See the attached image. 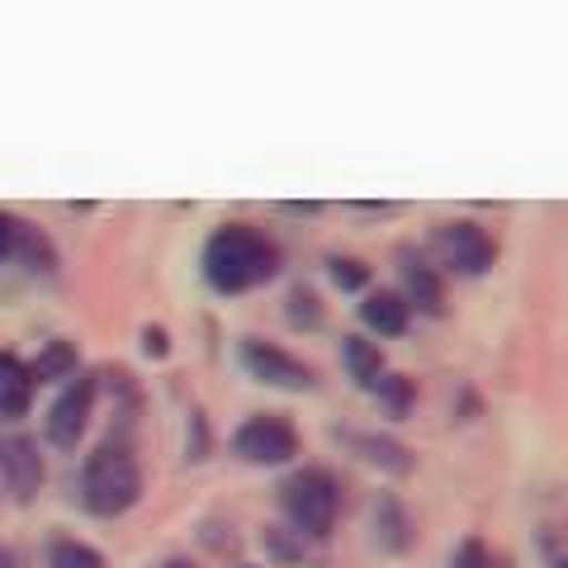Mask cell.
<instances>
[{"label": "cell", "mask_w": 568, "mask_h": 568, "mask_svg": "<svg viewBox=\"0 0 568 568\" xmlns=\"http://www.w3.org/2000/svg\"><path fill=\"white\" fill-rule=\"evenodd\" d=\"M200 271L213 294H246L280 275V246L256 223H223L204 242Z\"/></svg>", "instance_id": "1"}, {"label": "cell", "mask_w": 568, "mask_h": 568, "mask_svg": "<svg viewBox=\"0 0 568 568\" xmlns=\"http://www.w3.org/2000/svg\"><path fill=\"white\" fill-rule=\"evenodd\" d=\"M142 497V465L129 440H104L85 455L81 465V507L91 517L114 521L123 511H133Z\"/></svg>", "instance_id": "2"}, {"label": "cell", "mask_w": 568, "mask_h": 568, "mask_svg": "<svg viewBox=\"0 0 568 568\" xmlns=\"http://www.w3.org/2000/svg\"><path fill=\"white\" fill-rule=\"evenodd\" d=\"M280 511L298 540H327L342 511V484L327 469H298L280 484Z\"/></svg>", "instance_id": "3"}, {"label": "cell", "mask_w": 568, "mask_h": 568, "mask_svg": "<svg viewBox=\"0 0 568 568\" xmlns=\"http://www.w3.org/2000/svg\"><path fill=\"white\" fill-rule=\"evenodd\" d=\"M233 455L246 459V465H265V469L290 465V459L298 455V432H294V422L280 417V413H256V417H246L237 432H233Z\"/></svg>", "instance_id": "4"}, {"label": "cell", "mask_w": 568, "mask_h": 568, "mask_svg": "<svg viewBox=\"0 0 568 568\" xmlns=\"http://www.w3.org/2000/svg\"><path fill=\"white\" fill-rule=\"evenodd\" d=\"M95 394H100V379H95V375H85V369H81L77 379H67V388H62L58 398H52L48 422H43L48 446H58V450H77V440L85 436V426H91Z\"/></svg>", "instance_id": "5"}, {"label": "cell", "mask_w": 568, "mask_h": 568, "mask_svg": "<svg viewBox=\"0 0 568 568\" xmlns=\"http://www.w3.org/2000/svg\"><path fill=\"white\" fill-rule=\"evenodd\" d=\"M237 361H242V369H246L252 379L271 384V388H284V394H308V388L317 384V375H313L304 361H294L290 351L261 342V336H242Z\"/></svg>", "instance_id": "6"}, {"label": "cell", "mask_w": 568, "mask_h": 568, "mask_svg": "<svg viewBox=\"0 0 568 568\" xmlns=\"http://www.w3.org/2000/svg\"><path fill=\"white\" fill-rule=\"evenodd\" d=\"M436 252L440 261L450 265L455 275H488L493 261H497V242L478 227L474 219H455V223H440L436 227Z\"/></svg>", "instance_id": "7"}, {"label": "cell", "mask_w": 568, "mask_h": 568, "mask_svg": "<svg viewBox=\"0 0 568 568\" xmlns=\"http://www.w3.org/2000/svg\"><path fill=\"white\" fill-rule=\"evenodd\" d=\"M0 478H6V488L14 493V503H33V493L43 488V455H39V440L33 436H0Z\"/></svg>", "instance_id": "8"}, {"label": "cell", "mask_w": 568, "mask_h": 568, "mask_svg": "<svg viewBox=\"0 0 568 568\" xmlns=\"http://www.w3.org/2000/svg\"><path fill=\"white\" fill-rule=\"evenodd\" d=\"M398 280H403V304L407 308H417L426 317H440L446 313V280L436 275V265L432 261H422L417 252H398Z\"/></svg>", "instance_id": "9"}, {"label": "cell", "mask_w": 568, "mask_h": 568, "mask_svg": "<svg viewBox=\"0 0 568 568\" xmlns=\"http://www.w3.org/2000/svg\"><path fill=\"white\" fill-rule=\"evenodd\" d=\"M346 446L365 459V465H375V469H384V474H413L417 469V455L403 446V440H394V436H346Z\"/></svg>", "instance_id": "10"}, {"label": "cell", "mask_w": 568, "mask_h": 568, "mask_svg": "<svg viewBox=\"0 0 568 568\" xmlns=\"http://www.w3.org/2000/svg\"><path fill=\"white\" fill-rule=\"evenodd\" d=\"M33 403V379L20 355H0V422H20Z\"/></svg>", "instance_id": "11"}, {"label": "cell", "mask_w": 568, "mask_h": 568, "mask_svg": "<svg viewBox=\"0 0 568 568\" xmlns=\"http://www.w3.org/2000/svg\"><path fill=\"white\" fill-rule=\"evenodd\" d=\"M361 323L379 336H403L407 323H413V308H407L394 290H375V294H365V304H361Z\"/></svg>", "instance_id": "12"}, {"label": "cell", "mask_w": 568, "mask_h": 568, "mask_svg": "<svg viewBox=\"0 0 568 568\" xmlns=\"http://www.w3.org/2000/svg\"><path fill=\"white\" fill-rule=\"evenodd\" d=\"M81 375V355L71 342H48L39 355H33V365H29V379L33 384H67V379H77Z\"/></svg>", "instance_id": "13"}, {"label": "cell", "mask_w": 568, "mask_h": 568, "mask_svg": "<svg viewBox=\"0 0 568 568\" xmlns=\"http://www.w3.org/2000/svg\"><path fill=\"white\" fill-rule=\"evenodd\" d=\"M342 361H346V375L361 388H369V394H375V384L388 375V369H384V351L375 342H365V336H346Z\"/></svg>", "instance_id": "14"}, {"label": "cell", "mask_w": 568, "mask_h": 568, "mask_svg": "<svg viewBox=\"0 0 568 568\" xmlns=\"http://www.w3.org/2000/svg\"><path fill=\"white\" fill-rule=\"evenodd\" d=\"M375 540L384 549H407V545H413V526H407V511L398 507V497H379V507H375Z\"/></svg>", "instance_id": "15"}, {"label": "cell", "mask_w": 568, "mask_h": 568, "mask_svg": "<svg viewBox=\"0 0 568 568\" xmlns=\"http://www.w3.org/2000/svg\"><path fill=\"white\" fill-rule=\"evenodd\" d=\"M14 256H24V261H29V271H43V275L58 271V256H52V242L39 233V227H29V223L14 227Z\"/></svg>", "instance_id": "16"}, {"label": "cell", "mask_w": 568, "mask_h": 568, "mask_svg": "<svg viewBox=\"0 0 568 568\" xmlns=\"http://www.w3.org/2000/svg\"><path fill=\"white\" fill-rule=\"evenodd\" d=\"M48 568H104V555H100V549H91L85 540L58 536L48 545Z\"/></svg>", "instance_id": "17"}, {"label": "cell", "mask_w": 568, "mask_h": 568, "mask_svg": "<svg viewBox=\"0 0 568 568\" xmlns=\"http://www.w3.org/2000/svg\"><path fill=\"white\" fill-rule=\"evenodd\" d=\"M375 394H379V403L388 407V417H407V407H413V379L384 375V379L375 384Z\"/></svg>", "instance_id": "18"}, {"label": "cell", "mask_w": 568, "mask_h": 568, "mask_svg": "<svg viewBox=\"0 0 568 568\" xmlns=\"http://www.w3.org/2000/svg\"><path fill=\"white\" fill-rule=\"evenodd\" d=\"M290 323H294V327H317V323H323L317 294H308V290H294V294H290Z\"/></svg>", "instance_id": "19"}, {"label": "cell", "mask_w": 568, "mask_h": 568, "mask_svg": "<svg viewBox=\"0 0 568 568\" xmlns=\"http://www.w3.org/2000/svg\"><path fill=\"white\" fill-rule=\"evenodd\" d=\"M450 568H497V559H493V549L484 540H465V545L455 549Z\"/></svg>", "instance_id": "20"}, {"label": "cell", "mask_w": 568, "mask_h": 568, "mask_svg": "<svg viewBox=\"0 0 568 568\" xmlns=\"http://www.w3.org/2000/svg\"><path fill=\"white\" fill-rule=\"evenodd\" d=\"M332 284H336V290H361V284H365V265L336 256L332 261Z\"/></svg>", "instance_id": "21"}, {"label": "cell", "mask_w": 568, "mask_h": 568, "mask_svg": "<svg viewBox=\"0 0 568 568\" xmlns=\"http://www.w3.org/2000/svg\"><path fill=\"white\" fill-rule=\"evenodd\" d=\"M142 351L152 355V361H166L171 355V342H166V327H142Z\"/></svg>", "instance_id": "22"}, {"label": "cell", "mask_w": 568, "mask_h": 568, "mask_svg": "<svg viewBox=\"0 0 568 568\" xmlns=\"http://www.w3.org/2000/svg\"><path fill=\"white\" fill-rule=\"evenodd\" d=\"M14 227H20V219H14V213H0V261L14 256Z\"/></svg>", "instance_id": "23"}, {"label": "cell", "mask_w": 568, "mask_h": 568, "mask_svg": "<svg viewBox=\"0 0 568 568\" xmlns=\"http://www.w3.org/2000/svg\"><path fill=\"white\" fill-rule=\"evenodd\" d=\"M162 568H194V564H190V559H166Z\"/></svg>", "instance_id": "24"}, {"label": "cell", "mask_w": 568, "mask_h": 568, "mask_svg": "<svg viewBox=\"0 0 568 568\" xmlns=\"http://www.w3.org/2000/svg\"><path fill=\"white\" fill-rule=\"evenodd\" d=\"M555 568H564V564H555Z\"/></svg>", "instance_id": "25"}]
</instances>
